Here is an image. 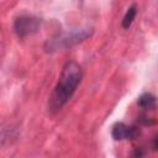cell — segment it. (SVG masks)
Segmentation results:
<instances>
[{"mask_svg": "<svg viewBox=\"0 0 158 158\" xmlns=\"http://www.w3.org/2000/svg\"><path fill=\"white\" fill-rule=\"evenodd\" d=\"M83 73L81 68L77 62H68L58 79V83L51 95L49 99V107L53 111L60 110L67 101L72 98L75 89L78 88L80 80H81Z\"/></svg>", "mask_w": 158, "mask_h": 158, "instance_id": "6da1fadb", "label": "cell"}, {"mask_svg": "<svg viewBox=\"0 0 158 158\" xmlns=\"http://www.w3.org/2000/svg\"><path fill=\"white\" fill-rule=\"evenodd\" d=\"M91 33L90 28H81V30H74L70 32H64L62 35H59L58 37L51 40L47 43V51H58L60 48H67V47H72L81 41H84L85 38H88Z\"/></svg>", "mask_w": 158, "mask_h": 158, "instance_id": "7a4b0ae2", "label": "cell"}, {"mask_svg": "<svg viewBox=\"0 0 158 158\" xmlns=\"http://www.w3.org/2000/svg\"><path fill=\"white\" fill-rule=\"evenodd\" d=\"M136 15H137V6H136V5H132L131 7H128V10L126 11V14H125V16H123L122 27H123V28H128V27L131 26V23L133 22Z\"/></svg>", "mask_w": 158, "mask_h": 158, "instance_id": "8992f818", "label": "cell"}, {"mask_svg": "<svg viewBox=\"0 0 158 158\" xmlns=\"http://www.w3.org/2000/svg\"><path fill=\"white\" fill-rule=\"evenodd\" d=\"M137 128L133 126H127L122 122H118L114 125L111 135L112 138L116 141H123V139H133L137 136Z\"/></svg>", "mask_w": 158, "mask_h": 158, "instance_id": "277c9868", "label": "cell"}, {"mask_svg": "<svg viewBox=\"0 0 158 158\" xmlns=\"http://www.w3.org/2000/svg\"><path fill=\"white\" fill-rule=\"evenodd\" d=\"M137 104L141 109H144V110H152L156 107V98L149 94V93H144L142 94L138 100H137Z\"/></svg>", "mask_w": 158, "mask_h": 158, "instance_id": "5b68a950", "label": "cell"}, {"mask_svg": "<svg viewBox=\"0 0 158 158\" xmlns=\"http://www.w3.org/2000/svg\"><path fill=\"white\" fill-rule=\"evenodd\" d=\"M41 26V20L35 17V16H28V15H23L20 16L15 20L14 22V31L16 32V35L21 38L27 37L30 35H33L38 31Z\"/></svg>", "mask_w": 158, "mask_h": 158, "instance_id": "3957f363", "label": "cell"}]
</instances>
